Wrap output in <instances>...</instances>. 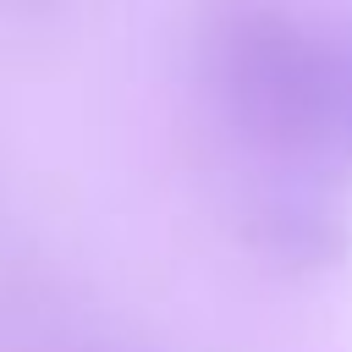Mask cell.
Returning <instances> with one entry per match:
<instances>
[{
	"mask_svg": "<svg viewBox=\"0 0 352 352\" xmlns=\"http://www.w3.org/2000/svg\"><path fill=\"white\" fill-rule=\"evenodd\" d=\"M204 72L231 126L275 154L314 148L336 132L341 55L280 0H214Z\"/></svg>",
	"mask_w": 352,
	"mask_h": 352,
	"instance_id": "obj_1",
	"label": "cell"
},
{
	"mask_svg": "<svg viewBox=\"0 0 352 352\" xmlns=\"http://www.w3.org/2000/svg\"><path fill=\"white\" fill-rule=\"evenodd\" d=\"M341 55V99H336V126L352 138V44L346 50H336Z\"/></svg>",
	"mask_w": 352,
	"mask_h": 352,
	"instance_id": "obj_2",
	"label": "cell"
}]
</instances>
